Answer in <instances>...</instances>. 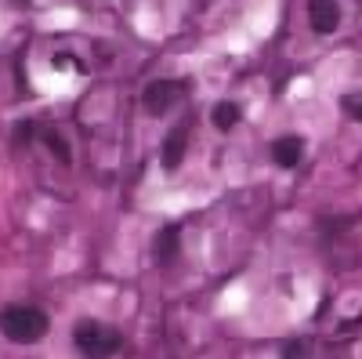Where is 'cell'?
<instances>
[{
  "label": "cell",
  "mask_w": 362,
  "mask_h": 359,
  "mask_svg": "<svg viewBox=\"0 0 362 359\" xmlns=\"http://www.w3.org/2000/svg\"><path fill=\"white\" fill-rule=\"evenodd\" d=\"M47 331H51L47 312H40L33 305H8L0 312V334L15 345H37V341H44Z\"/></svg>",
  "instance_id": "6da1fadb"
},
{
  "label": "cell",
  "mask_w": 362,
  "mask_h": 359,
  "mask_svg": "<svg viewBox=\"0 0 362 359\" xmlns=\"http://www.w3.org/2000/svg\"><path fill=\"white\" fill-rule=\"evenodd\" d=\"M73 345L80 355L87 359H109L124 348V334L109 323H98V319H80L73 326Z\"/></svg>",
  "instance_id": "7a4b0ae2"
},
{
  "label": "cell",
  "mask_w": 362,
  "mask_h": 359,
  "mask_svg": "<svg viewBox=\"0 0 362 359\" xmlns=\"http://www.w3.org/2000/svg\"><path fill=\"white\" fill-rule=\"evenodd\" d=\"M181 91H185V84H177V80H153L141 91V106L148 116H167V109H174Z\"/></svg>",
  "instance_id": "3957f363"
},
{
  "label": "cell",
  "mask_w": 362,
  "mask_h": 359,
  "mask_svg": "<svg viewBox=\"0 0 362 359\" xmlns=\"http://www.w3.org/2000/svg\"><path fill=\"white\" fill-rule=\"evenodd\" d=\"M308 22L315 33L329 37V33H337V25H341V4L337 0H308Z\"/></svg>",
  "instance_id": "277c9868"
},
{
  "label": "cell",
  "mask_w": 362,
  "mask_h": 359,
  "mask_svg": "<svg viewBox=\"0 0 362 359\" xmlns=\"http://www.w3.org/2000/svg\"><path fill=\"white\" fill-rule=\"evenodd\" d=\"M185 145H189V127L181 124V127H174V131L167 135V142H163V153H160L163 171H177V167H181V160H185Z\"/></svg>",
  "instance_id": "5b68a950"
},
{
  "label": "cell",
  "mask_w": 362,
  "mask_h": 359,
  "mask_svg": "<svg viewBox=\"0 0 362 359\" xmlns=\"http://www.w3.org/2000/svg\"><path fill=\"white\" fill-rule=\"evenodd\" d=\"M300 153H305V142L300 138H293V135H286V138H276L272 142V160H276L279 167H297V160H300Z\"/></svg>",
  "instance_id": "8992f818"
},
{
  "label": "cell",
  "mask_w": 362,
  "mask_h": 359,
  "mask_svg": "<svg viewBox=\"0 0 362 359\" xmlns=\"http://www.w3.org/2000/svg\"><path fill=\"white\" fill-rule=\"evenodd\" d=\"M177 236H181V225H163L160 236H156V258L163 265L177 258Z\"/></svg>",
  "instance_id": "52a82bcc"
},
{
  "label": "cell",
  "mask_w": 362,
  "mask_h": 359,
  "mask_svg": "<svg viewBox=\"0 0 362 359\" xmlns=\"http://www.w3.org/2000/svg\"><path fill=\"white\" fill-rule=\"evenodd\" d=\"M239 116H243V113H239L235 102H218L214 113H210V120H214V127H218V131H232V127L239 124Z\"/></svg>",
  "instance_id": "ba28073f"
},
{
  "label": "cell",
  "mask_w": 362,
  "mask_h": 359,
  "mask_svg": "<svg viewBox=\"0 0 362 359\" xmlns=\"http://www.w3.org/2000/svg\"><path fill=\"white\" fill-rule=\"evenodd\" d=\"M283 359H312V341L308 338H290L283 341Z\"/></svg>",
  "instance_id": "9c48e42d"
},
{
  "label": "cell",
  "mask_w": 362,
  "mask_h": 359,
  "mask_svg": "<svg viewBox=\"0 0 362 359\" xmlns=\"http://www.w3.org/2000/svg\"><path fill=\"white\" fill-rule=\"evenodd\" d=\"M341 109H344L351 120H358V124H362V91H358V95H344V98H341Z\"/></svg>",
  "instance_id": "30bf717a"
}]
</instances>
